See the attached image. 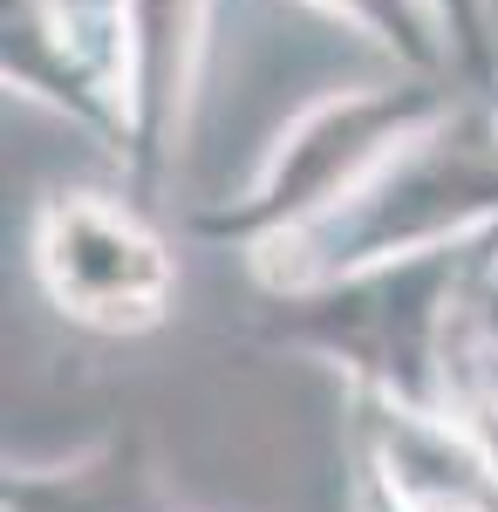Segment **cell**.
<instances>
[{
	"label": "cell",
	"instance_id": "6da1fadb",
	"mask_svg": "<svg viewBox=\"0 0 498 512\" xmlns=\"http://www.w3.org/2000/svg\"><path fill=\"white\" fill-rule=\"evenodd\" d=\"M492 239L362 260L342 274L260 287V342L335 369L348 396L396 410H458L471 294L492 267Z\"/></svg>",
	"mask_w": 498,
	"mask_h": 512
},
{
	"label": "cell",
	"instance_id": "7a4b0ae2",
	"mask_svg": "<svg viewBox=\"0 0 498 512\" xmlns=\"http://www.w3.org/2000/svg\"><path fill=\"white\" fill-rule=\"evenodd\" d=\"M458 89L464 82L451 76L396 69L389 82H355V89L314 96L307 110H294L273 130V144L260 151L253 178L239 192L192 212V239L219 246V253H239L246 274L267 267L273 253H287L301 233L335 219Z\"/></svg>",
	"mask_w": 498,
	"mask_h": 512
},
{
	"label": "cell",
	"instance_id": "3957f363",
	"mask_svg": "<svg viewBox=\"0 0 498 512\" xmlns=\"http://www.w3.org/2000/svg\"><path fill=\"white\" fill-rule=\"evenodd\" d=\"M492 233H498V96L458 89L335 219H321L287 253L253 267V287H294V280L342 274L362 260L430 253V246Z\"/></svg>",
	"mask_w": 498,
	"mask_h": 512
},
{
	"label": "cell",
	"instance_id": "277c9868",
	"mask_svg": "<svg viewBox=\"0 0 498 512\" xmlns=\"http://www.w3.org/2000/svg\"><path fill=\"white\" fill-rule=\"evenodd\" d=\"M28 274L69 328L103 342H137L178 308V253L137 185L48 192L28 219Z\"/></svg>",
	"mask_w": 498,
	"mask_h": 512
},
{
	"label": "cell",
	"instance_id": "5b68a950",
	"mask_svg": "<svg viewBox=\"0 0 498 512\" xmlns=\"http://www.w3.org/2000/svg\"><path fill=\"white\" fill-rule=\"evenodd\" d=\"M103 28L123 110V178L151 198L192 130L212 0H103Z\"/></svg>",
	"mask_w": 498,
	"mask_h": 512
},
{
	"label": "cell",
	"instance_id": "8992f818",
	"mask_svg": "<svg viewBox=\"0 0 498 512\" xmlns=\"http://www.w3.org/2000/svg\"><path fill=\"white\" fill-rule=\"evenodd\" d=\"M0 512H171L157 478L151 437L137 424H110L55 465H7Z\"/></svg>",
	"mask_w": 498,
	"mask_h": 512
},
{
	"label": "cell",
	"instance_id": "52a82bcc",
	"mask_svg": "<svg viewBox=\"0 0 498 512\" xmlns=\"http://www.w3.org/2000/svg\"><path fill=\"white\" fill-rule=\"evenodd\" d=\"M301 7L328 14L348 35H362L376 55H389L410 76H451V48H444V28H437L430 0H301Z\"/></svg>",
	"mask_w": 498,
	"mask_h": 512
},
{
	"label": "cell",
	"instance_id": "ba28073f",
	"mask_svg": "<svg viewBox=\"0 0 498 512\" xmlns=\"http://www.w3.org/2000/svg\"><path fill=\"white\" fill-rule=\"evenodd\" d=\"M430 14L451 48V76L498 96V0H430Z\"/></svg>",
	"mask_w": 498,
	"mask_h": 512
},
{
	"label": "cell",
	"instance_id": "9c48e42d",
	"mask_svg": "<svg viewBox=\"0 0 498 512\" xmlns=\"http://www.w3.org/2000/svg\"><path fill=\"white\" fill-rule=\"evenodd\" d=\"M471 349L498 369V253L485 267V280H478V294H471Z\"/></svg>",
	"mask_w": 498,
	"mask_h": 512
},
{
	"label": "cell",
	"instance_id": "30bf717a",
	"mask_svg": "<svg viewBox=\"0 0 498 512\" xmlns=\"http://www.w3.org/2000/svg\"><path fill=\"white\" fill-rule=\"evenodd\" d=\"M464 403V396H458ZM464 417H471V424H478V431H485V444H492V458H498V417H485V410H478V403H464Z\"/></svg>",
	"mask_w": 498,
	"mask_h": 512
}]
</instances>
